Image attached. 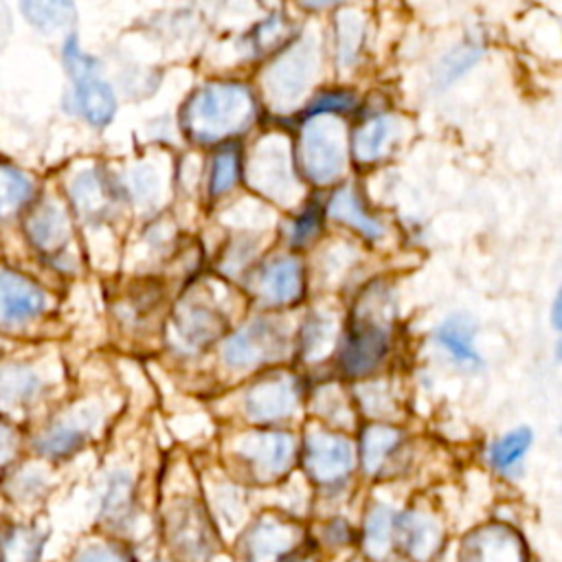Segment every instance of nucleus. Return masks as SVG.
I'll list each match as a JSON object with an SVG mask.
<instances>
[{
  "label": "nucleus",
  "instance_id": "1",
  "mask_svg": "<svg viewBox=\"0 0 562 562\" xmlns=\"http://www.w3.org/2000/svg\"><path fill=\"white\" fill-rule=\"evenodd\" d=\"M255 119L250 90L237 81H209L182 108V130L195 143H217L235 136Z\"/></svg>",
  "mask_w": 562,
  "mask_h": 562
},
{
  "label": "nucleus",
  "instance_id": "2",
  "mask_svg": "<svg viewBox=\"0 0 562 562\" xmlns=\"http://www.w3.org/2000/svg\"><path fill=\"white\" fill-rule=\"evenodd\" d=\"M347 158L345 132L334 116L307 119L299 136V167L314 184L334 182Z\"/></svg>",
  "mask_w": 562,
  "mask_h": 562
},
{
  "label": "nucleus",
  "instance_id": "3",
  "mask_svg": "<svg viewBox=\"0 0 562 562\" xmlns=\"http://www.w3.org/2000/svg\"><path fill=\"white\" fill-rule=\"evenodd\" d=\"M318 66L316 40L303 35L292 42L263 72V90L277 110L292 108L307 90Z\"/></svg>",
  "mask_w": 562,
  "mask_h": 562
},
{
  "label": "nucleus",
  "instance_id": "4",
  "mask_svg": "<svg viewBox=\"0 0 562 562\" xmlns=\"http://www.w3.org/2000/svg\"><path fill=\"white\" fill-rule=\"evenodd\" d=\"M389 349V329L384 321L373 316V307L358 305L353 318L349 321V329L345 342L340 347V369L349 378H362L371 373Z\"/></svg>",
  "mask_w": 562,
  "mask_h": 562
},
{
  "label": "nucleus",
  "instance_id": "5",
  "mask_svg": "<svg viewBox=\"0 0 562 562\" xmlns=\"http://www.w3.org/2000/svg\"><path fill=\"white\" fill-rule=\"evenodd\" d=\"M246 178L250 187L261 195L281 204H290L296 195V182L285 140L279 136L263 138L248 160Z\"/></svg>",
  "mask_w": 562,
  "mask_h": 562
},
{
  "label": "nucleus",
  "instance_id": "6",
  "mask_svg": "<svg viewBox=\"0 0 562 562\" xmlns=\"http://www.w3.org/2000/svg\"><path fill=\"white\" fill-rule=\"evenodd\" d=\"M283 347H285L283 329L272 321L259 318L248 323L239 331H235L224 342V360L235 369L255 367L259 362L281 356Z\"/></svg>",
  "mask_w": 562,
  "mask_h": 562
},
{
  "label": "nucleus",
  "instance_id": "7",
  "mask_svg": "<svg viewBox=\"0 0 562 562\" xmlns=\"http://www.w3.org/2000/svg\"><path fill=\"white\" fill-rule=\"evenodd\" d=\"M303 463L316 483L331 485L342 481L353 468V450L347 439L316 430L305 439Z\"/></svg>",
  "mask_w": 562,
  "mask_h": 562
},
{
  "label": "nucleus",
  "instance_id": "8",
  "mask_svg": "<svg viewBox=\"0 0 562 562\" xmlns=\"http://www.w3.org/2000/svg\"><path fill=\"white\" fill-rule=\"evenodd\" d=\"M46 310V294L31 277L18 270H0V321L26 323Z\"/></svg>",
  "mask_w": 562,
  "mask_h": 562
},
{
  "label": "nucleus",
  "instance_id": "9",
  "mask_svg": "<svg viewBox=\"0 0 562 562\" xmlns=\"http://www.w3.org/2000/svg\"><path fill=\"white\" fill-rule=\"evenodd\" d=\"M24 235L37 252L57 255L70 239L66 211L53 200L33 204L24 217Z\"/></svg>",
  "mask_w": 562,
  "mask_h": 562
},
{
  "label": "nucleus",
  "instance_id": "10",
  "mask_svg": "<svg viewBox=\"0 0 562 562\" xmlns=\"http://www.w3.org/2000/svg\"><path fill=\"white\" fill-rule=\"evenodd\" d=\"M296 389L285 375H270L246 393V413L261 424L279 422L294 411Z\"/></svg>",
  "mask_w": 562,
  "mask_h": 562
},
{
  "label": "nucleus",
  "instance_id": "11",
  "mask_svg": "<svg viewBox=\"0 0 562 562\" xmlns=\"http://www.w3.org/2000/svg\"><path fill=\"white\" fill-rule=\"evenodd\" d=\"M461 558L463 562H525V549L512 529L487 525L470 533Z\"/></svg>",
  "mask_w": 562,
  "mask_h": 562
},
{
  "label": "nucleus",
  "instance_id": "12",
  "mask_svg": "<svg viewBox=\"0 0 562 562\" xmlns=\"http://www.w3.org/2000/svg\"><path fill=\"white\" fill-rule=\"evenodd\" d=\"M173 329L178 342L195 351L222 334L224 318L202 301H182L173 314Z\"/></svg>",
  "mask_w": 562,
  "mask_h": 562
},
{
  "label": "nucleus",
  "instance_id": "13",
  "mask_svg": "<svg viewBox=\"0 0 562 562\" xmlns=\"http://www.w3.org/2000/svg\"><path fill=\"white\" fill-rule=\"evenodd\" d=\"M400 549L415 562H428L441 547V527L426 512H406L393 527Z\"/></svg>",
  "mask_w": 562,
  "mask_h": 562
},
{
  "label": "nucleus",
  "instance_id": "14",
  "mask_svg": "<svg viewBox=\"0 0 562 562\" xmlns=\"http://www.w3.org/2000/svg\"><path fill=\"white\" fill-rule=\"evenodd\" d=\"M294 439L288 432H257L248 435L241 446V457L261 476H277L292 463Z\"/></svg>",
  "mask_w": 562,
  "mask_h": 562
},
{
  "label": "nucleus",
  "instance_id": "15",
  "mask_svg": "<svg viewBox=\"0 0 562 562\" xmlns=\"http://www.w3.org/2000/svg\"><path fill=\"white\" fill-rule=\"evenodd\" d=\"M259 294L270 305L296 303L303 294V268L294 257L270 261L259 279Z\"/></svg>",
  "mask_w": 562,
  "mask_h": 562
},
{
  "label": "nucleus",
  "instance_id": "16",
  "mask_svg": "<svg viewBox=\"0 0 562 562\" xmlns=\"http://www.w3.org/2000/svg\"><path fill=\"white\" fill-rule=\"evenodd\" d=\"M75 103L79 114L94 127H105L116 114L114 90L97 75L75 79Z\"/></svg>",
  "mask_w": 562,
  "mask_h": 562
},
{
  "label": "nucleus",
  "instance_id": "17",
  "mask_svg": "<svg viewBox=\"0 0 562 562\" xmlns=\"http://www.w3.org/2000/svg\"><path fill=\"white\" fill-rule=\"evenodd\" d=\"M296 540L299 531L294 525L263 520L248 536V562H277L294 547Z\"/></svg>",
  "mask_w": 562,
  "mask_h": 562
},
{
  "label": "nucleus",
  "instance_id": "18",
  "mask_svg": "<svg viewBox=\"0 0 562 562\" xmlns=\"http://www.w3.org/2000/svg\"><path fill=\"white\" fill-rule=\"evenodd\" d=\"M437 345L463 367L481 364V356L474 347V323L465 314H454L446 318L435 331Z\"/></svg>",
  "mask_w": 562,
  "mask_h": 562
},
{
  "label": "nucleus",
  "instance_id": "19",
  "mask_svg": "<svg viewBox=\"0 0 562 562\" xmlns=\"http://www.w3.org/2000/svg\"><path fill=\"white\" fill-rule=\"evenodd\" d=\"M169 531H171L173 547L178 544L180 551L187 553L189 558H198L206 553L211 531L195 505L187 503L182 509H173L169 518Z\"/></svg>",
  "mask_w": 562,
  "mask_h": 562
},
{
  "label": "nucleus",
  "instance_id": "20",
  "mask_svg": "<svg viewBox=\"0 0 562 562\" xmlns=\"http://www.w3.org/2000/svg\"><path fill=\"white\" fill-rule=\"evenodd\" d=\"M70 200L79 215H83L88 220L101 217L112 204L110 184L101 176V171L86 169L75 176V180L70 184Z\"/></svg>",
  "mask_w": 562,
  "mask_h": 562
},
{
  "label": "nucleus",
  "instance_id": "21",
  "mask_svg": "<svg viewBox=\"0 0 562 562\" xmlns=\"http://www.w3.org/2000/svg\"><path fill=\"white\" fill-rule=\"evenodd\" d=\"M327 213H329V217H334V220H338V222H342V224L356 228V231H358L360 235H364L367 239H380L382 233H384L382 224H380L375 217H371V215L362 209L360 198H358L356 191L349 189V187H340V189L331 195V200H329V204H327Z\"/></svg>",
  "mask_w": 562,
  "mask_h": 562
},
{
  "label": "nucleus",
  "instance_id": "22",
  "mask_svg": "<svg viewBox=\"0 0 562 562\" xmlns=\"http://www.w3.org/2000/svg\"><path fill=\"white\" fill-rule=\"evenodd\" d=\"M20 11L42 33H59L77 18L72 0H20Z\"/></svg>",
  "mask_w": 562,
  "mask_h": 562
},
{
  "label": "nucleus",
  "instance_id": "23",
  "mask_svg": "<svg viewBox=\"0 0 562 562\" xmlns=\"http://www.w3.org/2000/svg\"><path fill=\"white\" fill-rule=\"evenodd\" d=\"M334 44L336 57L342 68L356 64L364 44V18L358 11L342 9L334 18Z\"/></svg>",
  "mask_w": 562,
  "mask_h": 562
},
{
  "label": "nucleus",
  "instance_id": "24",
  "mask_svg": "<svg viewBox=\"0 0 562 562\" xmlns=\"http://www.w3.org/2000/svg\"><path fill=\"white\" fill-rule=\"evenodd\" d=\"M391 136H393V119L373 116L362 127H358L351 138L353 158L362 165L378 160L384 154Z\"/></svg>",
  "mask_w": 562,
  "mask_h": 562
},
{
  "label": "nucleus",
  "instance_id": "25",
  "mask_svg": "<svg viewBox=\"0 0 562 562\" xmlns=\"http://www.w3.org/2000/svg\"><path fill=\"white\" fill-rule=\"evenodd\" d=\"M402 441V432L386 424H371L362 432V463L367 472H378Z\"/></svg>",
  "mask_w": 562,
  "mask_h": 562
},
{
  "label": "nucleus",
  "instance_id": "26",
  "mask_svg": "<svg viewBox=\"0 0 562 562\" xmlns=\"http://www.w3.org/2000/svg\"><path fill=\"white\" fill-rule=\"evenodd\" d=\"M40 389V380L26 364L0 367V404L18 406L29 402Z\"/></svg>",
  "mask_w": 562,
  "mask_h": 562
},
{
  "label": "nucleus",
  "instance_id": "27",
  "mask_svg": "<svg viewBox=\"0 0 562 562\" xmlns=\"http://www.w3.org/2000/svg\"><path fill=\"white\" fill-rule=\"evenodd\" d=\"M483 55V46L476 40H465L459 46H454L452 50H448L437 68H435V83L439 88H448L454 79H459L463 72H468L479 57Z\"/></svg>",
  "mask_w": 562,
  "mask_h": 562
},
{
  "label": "nucleus",
  "instance_id": "28",
  "mask_svg": "<svg viewBox=\"0 0 562 562\" xmlns=\"http://www.w3.org/2000/svg\"><path fill=\"white\" fill-rule=\"evenodd\" d=\"M239 167H241V156L235 145L222 147L213 160H211V171H209V195L220 198L226 191H231L239 178Z\"/></svg>",
  "mask_w": 562,
  "mask_h": 562
},
{
  "label": "nucleus",
  "instance_id": "29",
  "mask_svg": "<svg viewBox=\"0 0 562 562\" xmlns=\"http://www.w3.org/2000/svg\"><path fill=\"white\" fill-rule=\"evenodd\" d=\"M31 198V180L15 167L0 165V220L11 217Z\"/></svg>",
  "mask_w": 562,
  "mask_h": 562
},
{
  "label": "nucleus",
  "instance_id": "30",
  "mask_svg": "<svg viewBox=\"0 0 562 562\" xmlns=\"http://www.w3.org/2000/svg\"><path fill=\"white\" fill-rule=\"evenodd\" d=\"M40 536L26 527L7 529L0 536V562H37Z\"/></svg>",
  "mask_w": 562,
  "mask_h": 562
},
{
  "label": "nucleus",
  "instance_id": "31",
  "mask_svg": "<svg viewBox=\"0 0 562 562\" xmlns=\"http://www.w3.org/2000/svg\"><path fill=\"white\" fill-rule=\"evenodd\" d=\"M529 446H531V432L527 428H518L514 432H507L503 439H498L492 446L490 461H492V465L496 470L509 472V470H514L522 461V457L529 450Z\"/></svg>",
  "mask_w": 562,
  "mask_h": 562
},
{
  "label": "nucleus",
  "instance_id": "32",
  "mask_svg": "<svg viewBox=\"0 0 562 562\" xmlns=\"http://www.w3.org/2000/svg\"><path fill=\"white\" fill-rule=\"evenodd\" d=\"M86 439V426L75 422H59L46 430L40 441V450L50 457H66L75 452Z\"/></svg>",
  "mask_w": 562,
  "mask_h": 562
},
{
  "label": "nucleus",
  "instance_id": "33",
  "mask_svg": "<svg viewBox=\"0 0 562 562\" xmlns=\"http://www.w3.org/2000/svg\"><path fill=\"white\" fill-rule=\"evenodd\" d=\"M393 527H395V518L391 509L386 507L371 509L364 522V549L369 551L371 558H382L386 553L393 540Z\"/></svg>",
  "mask_w": 562,
  "mask_h": 562
},
{
  "label": "nucleus",
  "instance_id": "34",
  "mask_svg": "<svg viewBox=\"0 0 562 562\" xmlns=\"http://www.w3.org/2000/svg\"><path fill=\"white\" fill-rule=\"evenodd\" d=\"M132 509V481L127 474L116 472L105 487L103 514L110 520H123Z\"/></svg>",
  "mask_w": 562,
  "mask_h": 562
},
{
  "label": "nucleus",
  "instance_id": "35",
  "mask_svg": "<svg viewBox=\"0 0 562 562\" xmlns=\"http://www.w3.org/2000/svg\"><path fill=\"white\" fill-rule=\"evenodd\" d=\"M356 103L353 92L336 88V90H325L321 94H316L312 99V103L305 110L307 119H316V116H334V114H342L347 110H351Z\"/></svg>",
  "mask_w": 562,
  "mask_h": 562
},
{
  "label": "nucleus",
  "instance_id": "36",
  "mask_svg": "<svg viewBox=\"0 0 562 562\" xmlns=\"http://www.w3.org/2000/svg\"><path fill=\"white\" fill-rule=\"evenodd\" d=\"M331 340V321L323 316H312L303 327V353L307 358L321 356Z\"/></svg>",
  "mask_w": 562,
  "mask_h": 562
},
{
  "label": "nucleus",
  "instance_id": "37",
  "mask_svg": "<svg viewBox=\"0 0 562 562\" xmlns=\"http://www.w3.org/2000/svg\"><path fill=\"white\" fill-rule=\"evenodd\" d=\"M321 226H323V220H321L318 206H307V209H303V213H299V217H296V220L292 222V226H290V233H288L290 244H292L294 248H301V246L310 244V241L318 235Z\"/></svg>",
  "mask_w": 562,
  "mask_h": 562
},
{
  "label": "nucleus",
  "instance_id": "38",
  "mask_svg": "<svg viewBox=\"0 0 562 562\" xmlns=\"http://www.w3.org/2000/svg\"><path fill=\"white\" fill-rule=\"evenodd\" d=\"M283 33V20L279 15H270L266 22L259 24V29L252 33V40H255V46L259 50L272 46V42Z\"/></svg>",
  "mask_w": 562,
  "mask_h": 562
},
{
  "label": "nucleus",
  "instance_id": "39",
  "mask_svg": "<svg viewBox=\"0 0 562 562\" xmlns=\"http://www.w3.org/2000/svg\"><path fill=\"white\" fill-rule=\"evenodd\" d=\"M156 176H154V171H149L147 167H138L134 173H132V187H134V191H136V195L138 198H149V195H154L156 193Z\"/></svg>",
  "mask_w": 562,
  "mask_h": 562
},
{
  "label": "nucleus",
  "instance_id": "40",
  "mask_svg": "<svg viewBox=\"0 0 562 562\" xmlns=\"http://www.w3.org/2000/svg\"><path fill=\"white\" fill-rule=\"evenodd\" d=\"M77 562H125V558L112 547H88Z\"/></svg>",
  "mask_w": 562,
  "mask_h": 562
},
{
  "label": "nucleus",
  "instance_id": "41",
  "mask_svg": "<svg viewBox=\"0 0 562 562\" xmlns=\"http://www.w3.org/2000/svg\"><path fill=\"white\" fill-rule=\"evenodd\" d=\"M15 452V435L13 430L0 422V465H4Z\"/></svg>",
  "mask_w": 562,
  "mask_h": 562
},
{
  "label": "nucleus",
  "instance_id": "42",
  "mask_svg": "<svg viewBox=\"0 0 562 562\" xmlns=\"http://www.w3.org/2000/svg\"><path fill=\"white\" fill-rule=\"evenodd\" d=\"M347 538H349V529H347L345 522L336 520V522L329 525V529H327V540H329V542H336V544L342 547V544L347 542Z\"/></svg>",
  "mask_w": 562,
  "mask_h": 562
},
{
  "label": "nucleus",
  "instance_id": "43",
  "mask_svg": "<svg viewBox=\"0 0 562 562\" xmlns=\"http://www.w3.org/2000/svg\"><path fill=\"white\" fill-rule=\"evenodd\" d=\"M303 9H307V11H318V9H327V7H334V4H338V2H342V0H296Z\"/></svg>",
  "mask_w": 562,
  "mask_h": 562
},
{
  "label": "nucleus",
  "instance_id": "44",
  "mask_svg": "<svg viewBox=\"0 0 562 562\" xmlns=\"http://www.w3.org/2000/svg\"><path fill=\"white\" fill-rule=\"evenodd\" d=\"M560 305H562V301H560V294H558L555 301H553V327L555 329H560Z\"/></svg>",
  "mask_w": 562,
  "mask_h": 562
},
{
  "label": "nucleus",
  "instance_id": "45",
  "mask_svg": "<svg viewBox=\"0 0 562 562\" xmlns=\"http://www.w3.org/2000/svg\"><path fill=\"white\" fill-rule=\"evenodd\" d=\"M356 562H360V560H356Z\"/></svg>",
  "mask_w": 562,
  "mask_h": 562
},
{
  "label": "nucleus",
  "instance_id": "46",
  "mask_svg": "<svg viewBox=\"0 0 562 562\" xmlns=\"http://www.w3.org/2000/svg\"><path fill=\"white\" fill-rule=\"evenodd\" d=\"M307 562H310V560H307Z\"/></svg>",
  "mask_w": 562,
  "mask_h": 562
}]
</instances>
